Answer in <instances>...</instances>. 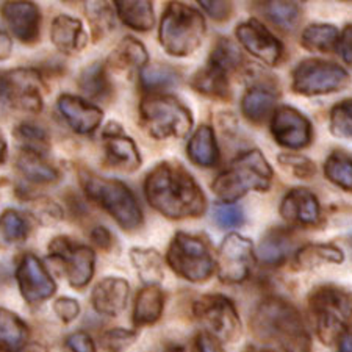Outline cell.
Wrapping results in <instances>:
<instances>
[{"mask_svg":"<svg viewBox=\"0 0 352 352\" xmlns=\"http://www.w3.org/2000/svg\"><path fill=\"white\" fill-rule=\"evenodd\" d=\"M147 202L169 219L197 218L207 208V199L192 175L179 163L163 162L147 174Z\"/></svg>","mask_w":352,"mask_h":352,"instance_id":"obj_1","label":"cell"},{"mask_svg":"<svg viewBox=\"0 0 352 352\" xmlns=\"http://www.w3.org/2000/svg\"><path fill=\"white\" fill-rule=\"evenodd\" d=\"M252 332L266 343H276L283 352H310V335L298 309L288 300L271 296L255 309Z\"/></svg>","mask_w":352,"mask_h":352,"instance_id":"obj_2","label":"cell"},{"mask_svg":"<svg viewBox=\"0 0 352 352\" xmlns=\"http://www.w3.org/2000/svg\"><path fill=\"white\" fill-rule=\"evenodd\" d=\"M271 164L258 149L244 152L214 179L212 190L221 201L234 204L249 191H268L272 184Z\"/></svg>","mask_w":352,"mask_h":352,"instance_id":"obj_3","label":"cell"},{"mask_svg":"<svg viewBox=\"0 0 352 352\" xmlns=\"http://www.w3.org/2000/svg\"><path fill=\"white\" fill-rule=\"evenodd\" d=\"M80 182L89 201L104 208L119 227L129 232L140 229L143 224V210L126 184L91 173H82Z\"/></svg>","mask_w":352,"mask_h":352,"instance_id":"obj_4","label":"cell"},{"mask_svg":"<svg viewBox=\"0 0 352 352\" xmlns=\"http://www.w3.org/2000/svg\"><path fill=\"white\" fill-rule=\"evenodd\" d=\"M309 305L316 333L324 344H332L352 327V292L338 285H321L310 293Z\"/></svg>","mask_w":352,"mask_h":352,"instance_id":"obj_5","label":"cell"},{"mask_svg":"<svg viewBox=\"0 0 352 352\" xmlns=\"http://www.w3.org/2000/svg\"><path fill=\"white\" fill-rule=\"evenodd\" d=\"M207 27L196 8L182 2H171L160 22V44L173 56H188L201 47Z\"/></svg>","mask_w":352,"mask_h":352,"instance_id":"obj_6","label":"cell"},{"mask_svg":"<svg viewBox=\"0 0 352 352\" xmlns=\"http://www.w3.org/2000/svg\"><path fill=\"white\" fill-rule=\"evenodd\" d=\"M141 126L155 140L184 138L192 127V115L169 94H147L140 104Z\"/></svg>","mask_w":352,"mask_h":352,"instance_id":"obj_7","label":"cell"},{"mask_svg":"<svg viewBox=\"0 0 352 352\" xmlns=\"http://www.w3.org/2000/svg\"><path fill=\"white\" fill-rule=\"evenodd\" d=\"M166 260L175 274L195 283L208 280L214 270V260L208 244L201 236L184 232L173 238Z\"/></svg>","mask_w":352,"mask_h":352,"instance_id":"obj_8","label":"cell"},{"mask_svg":"<svg viewBox=\"0 0 352 352\" xmlns=\"http://www.w3.org/2000/svg\"><path fill=\"white\" fill-rule=\"evenodd\" d=\"M349 85L348 71L337 63L320 58L300 61L292 74V88L300 96L332 94L348 88Z\"/></svg>","mask_w":352,"mask_h":352,"instance_id":"obj_9","label":"cell"},{"mask_svg":"<svg viewBox=\"0 0 352 352\" xmlns=\"http://www.w3.org/2000/svg\"><path fill=\"white\" fill-rule=\"evenodd\" d=\"M192 314L206 333L218 342L232 343L241 335V322L234 302L223 294H207L192 305Z\"/></svg>","mask_w":352,"mask_h":352,"instance_id":"obj_10","label":"cell"},{"mask_svg":"<svg viewBox=\"0 0 352 352\" xmlns=\"http://www.w3.org/2000/svg\"><path fill=\"white\" fill-rule=\"evenodd\" d=\"M49 254L61 265L71 287L85 288L93 279L96 254L89 246L74 243L67 236H56L49 244Z\"/></svg>","mask_w":352,"mask_h":352,"instance_id":"obj_11","label":"cell"},{"mask_svg":"<svg viewBox=\"0 0 352 352\" xmlns=\"http://www.w3.org/2000/svg\"><path fill=\"white\" fill-rule=\"evenodd\" d=\"M255 262L252 241L240 234H229L218 251V277L224 283H241Z\"/></svg>","mask_w":352,"mask_h":352,"instance_id":"obj_12","label":"cell"},{"mask_svg":"<svg viewBox=\"0 0 352 352\" xmlns=\"http://www.w3.org/2000/svg\"><path fill=\"white\" fill-rule=\"evenodd\" d=\"M271 133L277 144L293 151L310 146L314 138V129L309 119L292 107H279L272 113Z\"/></svg>","mask_w":352,"mask_h":352,"instance_id":"obj_13","label":"cell"},{"mask_svg":"<svg viewBox=\"0 0 352 352\" xmlns=\"http://www.w3.org/2000/svg\"><path fill=\"white\" fill-rule=\"evenodd\" d=\"M16 279H18L22 298L32 305L44 302L56 292V283L50 272L33 254H25L22 257L16 271Z\"/></svg>","mask_w":352,"mask_h":352,"instance_id":"obj_14","label":"cell"},{"mask_svg":"<svg viewBox=\"0 0 352 352\" xmlns=\"http://www.w3.org/2000/svg\"><path fill=\"white\" fill-rule=\"evenodd\" d=\"M235 35L243 47L265 65L276 66L283 58V44L257 19L241 22Z\"/></svg>","mask_w":352,"mask_h":352,"instance_id":"obj_15","label":"cell"},{"mask_svg":"<svg viewBox=\"0 0 352 352\" xmlns=\"http://www.w3.org/2000/svg\"><path fill=\"white\" fill-rule=\"evenodd\" d=\"M8 87V99L11 109H19L28 113L43 110L41 77L35 69H19L5 72Z\"/></svg>","mask_w":352,"mask_h":352,"instance_id":"obj_16","label":"cell"},{"mask_svg":"<svg viewBox=\"0 0 352 352\" xmlns=\"http://www.w3.org/2000/svg\"><path fill=\"white\" fill-rule=\"evenodd\" d=\"M105 160L111 168L124 173H135L141 168V155L135 141L124 135L122 127L110 122L102 132Z\"/></svg>","mask_w":352,"mask_h":352,"instance_id":"obj_17","label":"cell"},{"mask_svg":"<svg viewBox=\"0 0 352 352\" xmlns=\"http://www.w3.org/2000/svg\"><path fill=\"white\" fill-rule=\"evenodd\" d=\"M10 32L21 43L33 44L41 32V11L33 2H5L0 7Z\"/></svg>","mask_w":352,"mask_h":352,"instance_id":"obj_18","label":"cell"},{"mask_svg":"<svg viewBox=\"0 0 352 352\" xmlns=\"http://www.w3.org/2000/svg\"><path fill=\"white\" fill-rule=\"evenodd\" d=\"M280 217L296 227H315L321 223V206L307 188L289 190L280 202Z\"/></svg>","mask_w":352,"mask_h":352,"instance_id":"obj_19","label":"cell"},{"mask_svg":"<svg viewBox=\"0 0 352 352\" xmlns=\"http://www.w3.org/2000/svg\"><path fill=\"white\" fill-rule=\"evenodd\" d=\"M56 109L67 126L80 135H91L96 132L104 119V113L99 107L72 94L60 96Z\"/></svg>","mask_w":352,"mask_h":352,"instance_id":"obj_20","label":"cell"},{"mask_svg":"<svg viewBox=\"0 0 352 352\" xmlns=\"http://www.w3.org/2000/svg\"><path fill=\"white\" fill-rule=\"evenodd\" d=\"M130 287L121 277H105L94 287L91 302L94 310L105 316L121 315L127 307Z\"/></svg>","mask_w":352,"mask_h":352,"instance_id":"obj_21","label":"cell"},{"mask_svg":"<svg viewBox=\"0 0 352 352\" xmlns=\"http://www.w3.org/2000/svg\"><path fill=\"white\" fill-rule=\"evenodd\" d=\"M50 39L61 54L76 55L87 47L88 35L80 19L69 14L56 16L50 28Z\"/></svg>","mask_w":352,"mask_h":352,"instance_id":"obj_22","label":"cell"},{"mask_svg":"<svg viewBox=\"0 0 352 352\" xmlns=\"http://www.w3.org/2000/svg\"><path fill=\"white\" fill-rule=\"evenodd\" d=\"M294 234L285 227H272L262 238L257 257L268 266H279L287 262L289 254L294 249Z\"/></svg>","mask_w":352,"mask_h":352,"instance_id":"obj_23","label":"cell"},{"mask_svg":"<svg viewBox=\"0 0 352 352\" xmlns=\"http://www.w3.org/2000/svg\"><path fill=\"white\" fill-rule=\"evenodd\" d=\"M277 94L263 83L254 85L241 99L243 116L254 124H262L276 111Z\"/></svg>","mask_w":352,"mask_h":352,"instance_id":"obj_24","label":"cell"},{"mask_svg":"<svg viewBox=\"0 0 352 352\" xmlns=\"http://www.w3.org/2000/svg\"><path fill=\"white\" fill-rule=\"evenodd\" d=\"M186 154L190 160L201 168H213L219 163V147L213 129L210 126L199 127L188 141Z\"/></svg>","mask_w":352,"mask_h":352,"instance_id":"obj_25","label":"cell"},{"mask_svg":"<svg viewBox=\"0 0 352 352\" xmlns=\"http://www.w3.org/2000/svg\"><path fill=\"white\" fill-rule=\"evenodd\" d=\"M190 85L199 94L207 96L210 99L229 100L232 98L229 76L208 63L192 74Z\"/></svg>","mask_w":352,"mask_h":352,"instance_id":"obj_26","label":"cell"},{"mask_svg":"<svg viewBox=\"0 0 352 352\" xmlns=\"http://www.w3.org/2000/svg\"><path fill=\"white\" fill-rule=\"evenodd\" d=\"M164 309V296L157 285H146L138 293L133 309V324L143 327L154 324L162 318Z\"/></svg>","mask_w":352,"mask_h":352,"instance_id":"obj_27","label":"cell"},{"mask_svg":"<svg viewBox=\"0 0 352 352\" xmlns=\"http://www.w3.org/2000/svg\"><path fill=\"white\" fill-rule=\"evenodd\" d=\"M28 342V327L21 318L0 307V352H22Z\"/></svg>","mask_w":352,"mask_h":352,"instance_id":"obj_28","label":"cell"},{"mask_svg":"<svg viewBox=\"0 0 352 352\" xmlns=\"http://www.w3.org/2000/svg\"><path fill=\"white\" fill-rule=\"evenodd\" d=\"M115 10L119 19L133 30L147 32L155 24L154 7L147 0H116Z\"/></svg>","mask_w":352,"mask_h":352,"instance_id":"obj_29","label":"cell"},{"mask_svg":"<svg viewBox=\"0 0 352 352\" xmlns=\"http://www.w3.org/2000/svg\"><path fill=\"white\" fill-rule=\"evenodd\" d=\"M78 88L93 100L109 99L113 93V85L105 65L96 61V63L85 67L80 77H78Z\"/></svg>","mask_w":352,"mask_h":352,"instance_id":"obj_30","label":"cell"},{"mask_svg":"<svg viewBox=\"0 0 352 352\" xmlns=\"http://www.w3.org/2000/svg\"><path fill=\"white\" fill-rule=\"evenodd\" d=\"M16 166H18L19 173L33 184H55L60 177V173L52 164L45 162L43 155L33 154V152L21 151V154L16 158Z\"/></svg>","mask_w":352,"mask_h":352,"instance_id":"obj_31","label":"cell"},{"mask_svg":"<svg viewBox=\"0 0 352 352\" xmlns=\"http://www.w3.org/2000/svg\"><path fill=\"white\" fill-rule=\"evenodd\" d=\"M130 258L146 285H157L163 280V257L155 249L133 248L130 251Z\"/></svg>","mask_w":352,"mask_h":352,"instance_id":"obj_32","label":"cell"},{"mask_svg":"<svg viewBox=\"0 0 352 352\" xmlns=\"http://www.w3.org/2000/svg\"><path fill=\"white\" fill-rule=\"evenodd\" d=\"M340 33L331 24H311L302 32L300 44L309 52L331 54L337 50Z\"/></svg>","mask_w":352,"mask_h":352,"instance_id":"obj_33","label":"cell"},{"mask_svg":"<svg viewBox=\"0 0 352 352\" xmlns=\"http://www.w3.org/2000/svg\"><path fill=\"white\" fill-rule=\"evenodd\" d=\"M179 82V72L171 66L146 65L140 71V85L147 94H160L162 91L177 87Z\"/></svg>","mask_w":352,"mask_h":352,"instance_id":"obj_34","label":"cell"},{"mask_svg":"<svg viewBox=\"0 0 352 352\" xmlns=\"http://www.w3.org/2000/svg\"><path fill=\"white\" fill-rule=\"evenodd\" d=\"M344 254L333 244H305L296 252L299 268L311 270L326 263H342Z\"/></svg>","mask_w":352,"mask_h":352,"instance_id":"obj_35","label":"cell"},{"mask_svg":"<svg viewBox=\"0 0 352 352\" xmlns=\"http://www.w3.org/2000/svg\"><path fill=\"white\" fill-rule=\"evenodd\" d=\"M260 10L266 19L283 32H294L302 19V8L298 2H263Z\"/></svg>","mask_w":352,"mask_h":352,"instance_id":"obj_36","label":"cell"},{"mask_svg":"<svg viewBox=\"0 0 352 352\" xmlns=\"http://www.w3.org/2000/svg\"><path fill=\"white\" fill-rule=\"evenodd\" d=\"M149 61V55L143 44L135 38H124L111 52V63L121 69H143Z\"/></svg>","mask_w":352,"mask_h":352,"instance_id":"obj_37","label":"cell"},{"mask_svg":"<svg viewBox=\"0 0 352 352\" xmlns=\"http://www.w3.org/2000/svg\"><path fill=\"white\" fill-rule=\"evenodd\" d=\"M244 63L243 54L238 45L230 41L229 38H219L214 43L212 54H210L208 65L217 67V69L226 72L230 76L232 72H236Z\"/></svg>","mask_w":352,"mask_h":352,"instance_id":"obj_38","label":"cell"},{"mask_svg":"<svg viewBox=\"0 0 352 352\" xmlns=\"http://www.w3.org/2000/svg\"><path fill=\"white\" fill-rule=\"evenodd\" d=\"M324 174L331 184L352 192V154L333 151L324 163Z\"/></svg>","mask_w":352,"mask_h":352,"instance_id":"obj_39","label":"cell"},{"mask_svg":"<svg viewBox=\"0 0 352 352\" xmlns=\"http://www.w3.org/2000/svg\"><path fill=\"white\" fill-rule=\"evenodd\" d=\"M14 136L21 144V151L45 155L49 151V135L43 127L33 122H21L14 130Z\"/></svg>","mask_w":352,"mask_h":352,"instance_id":"obj_40","label":"cell"},{"mask_svg":"<svg viewBox=\"0 0 352 352\" xmlns=\"http://www.w3.org/2000/svg\"><path fill=\"white\" fill-rule=\"evenodd\" d=\"M0 234H2L5 241L22 243L30 234V224H28L24 214L16 212V210H5L0 214Z\"/></svg>","mask_w":352,"mask_h":352,"instance_id":"obj_41","label":"cell"},{"mask_svg":"<svg viewBox=\"0 0 352 352\" xmlns=\"http://www.w3.org/2000/svg\"><path fill=\"white\" fill-rule=\"evenodd\" d=\"M329 127L337 138L352 141V99L342 100L333 105L329 118Z\"/></svg>","mask_w":352,"mask_h":352,"instance_id":"obj_42","label":"cell"},{"mask_svg":"<svg viewBox=\"0 0 352 352\" xmlns=\"http://www.w3.org/2000/svg\"><path fill=\"white\" fill-rule=\"evenodd\" d=\"M87 14L96 38L104 36L111 28H115V16H113V10L109 2L87 3Z\"/></svg>","mask_w":352,"mask_h":352,"instance_id":"obj_43","label":"cell"},{"mask_svg":"<svg viewBox=\"0 0 352 352\" xmlns=\"http://www.w3.org/2000/svg\"><path fill=\"white\" fill-rule=\"evenodd\" d=\"M213 219L223 229H235L244 223V212L236 204H217L213 208Z\"/></svg>","mask_w":352,"mask_h":352,"instance_id":"obj_44","label":"cell"},{"mask_svg":"<svg viewBox=\"0 0 352 352\" xmlns=\"http://www.w3.org/2000/svg\"><path fill=\"white\" fill-rule=\"evenodd\" d=\"M32 212L36 217V219L47 226L55 224L63 219V210L60 208L58 204H55L47 197H38L35 201H32Z\"/></svg>","mask_w":352,"mask_h":352,"instance_id":"obj_45","label":"cell"},{"mask_svg":"<svg viewBox=\"0 0 352 352\" xmlns=\"http://www.w3.org/2000/svg\"><path fill=\"white\" fill-rule=\"evenodd\" d=\"M135 338L136 333L132 331H126V329L121 327L110 329V331L102 335V346L110 352H119L129 348L135 342Z\"/></svg>","mask_w":352,"mask_h":352,"instance_id":"obj_46","label":"cell"},{"mask_svg":"<svg viewBox=\"0 0 352 352\" xmlns=\"http://www.w3.org/2000/svg\"><path fill=\"white\" fill-rule=\"evenodd\" d=\"M279 162L300 179H309L315 174V164L311 163L309 158H305L302 155L282 154L279 157Z\"/></svg>","mask_w":352,"mask_h":352,"instance_id":"obj_47","label":"cell"},{"mask_svg":"<svg viewBox=\"0 0 352 352\" xmlns=\"http://www.w3.org/2000/svg\"><path fill=\"white\" fill-rule=\"evenodd\" d=\"M54 311L63 322H71L76 320L78 314H80V304H78L76 299L60 298L55 300Z\"/></svg>","mask_w":352,"mask_h":352,"instance_id":"obj_48","label":"cell"},{"mask_svg":"<svg viewBox=\"0 0 352 352\" xmlns=\"http://www.w3.org/2000/svg\"><path fill=\"white\" fill-rule=\"evenodd\" d=\"M201 7L207 11L210 18L214 21H227L234 13V5L230 2H210V0H201Z\"/></svg>","mask_w":352,"mask_h":352,"instance_id":"obj_49","label":"cell"},{"mask_svg":"<svg viewBox=\"0 0 352 352\" xmlns=\"http://www.w3.org/2000/svg\"><path fill=\"white\" fill-rule=\"evenodd\" d=\"M66 346L71 352H96L93 338L87 332H74L66 338Z\"/></svg>","mask_w":352,"mask_h":352,"instance_id":"obj_50","label":"cell"},{"mask_svg":"<svg viewBox=\"0 0 352 352\" xmlns=\"http://www.w3.org/2000/svg\"><path fill=\"white\" fill-rule=\"evenodd\" d=\"M337 50L342 60L346 63V66L352 71V24L346 25L343 32L340 33Z\"/></svg>","mask_w":352,"mask_h":352,"instance_id":"obj_51","label":"cell"},{"mask_svg":"<svg viewBox=\"0 0 352 352\" xmlns=\"http://www.w3.org/2000/svg\"><path fill=\"white\" fill-rule=\"evenodd\" d=\"M91 240H93L96 246L107 251V249H110L113 244V235L110 234V230L107 229V227L99 226L91 232Z\"/></svg>","mask_w":352,"mask_h":352,"instance_id":"obj_52","label":"cell"},{"mask_svg":"<svg viewBox=\"0 0 352 352\" xmlns=\"http://www.w3.org/2000/svg\"><path fill=\"white\" fill-rule=\"evenodd\" d=\"M197 348L199 352H224L218 340L206 332H202L197 337Z\"/></svg>","mask_w":352,"mask_h":352,"instance_id":"obj_53","label":"cell"},{"mask_svg":"<svg viewBox=\"0 0 352 352\" xmlns=\"http://www.w3.org/2000/svg\"><path fill=\"white\" fill-rule=\"evenodd\" d=\"M11 50H13V41L7 33L0 30V61L7 60L11 55Z\"/></svg>","mask_w":352,"mask_h":352,"instance_id":"obj_54","label":"cell"},{"mask_svg":"<svg viewBox=\"0 0 352 352\" xmlns=\"http://www.w3.org/2000/svg\"><path fill=\"white\" fill-rule=\"evenodd\" d=\"M7 107H10L7 78H5V72H0V111H3Z\"/></svg>","mask_w":352,"mask_h":352,"instance_id":"obj_55","label":"cell"},{"mask_svg":"<svg viewBox=\"0 0 352 352\" xmlns=\"http://www.w3.org/2000/svg\"><path fill=\"white\" fill-rule=\"evenodd\" d=\"M338 352H352V327L348 329L340 338Z\"/></svg>","mask_w":352,"mask_h":352,"instance_id":"obj_56","label":"cell"},{"mask_svg":"<svg viewBox=\"0 0 352 352\" xmlns=\"http://www.w3.org/2000/svg\"><path fill=\"white\" fill-rule=\"evenodd\" d=\"M5 158H7V143H5L3 136L0 135V164L5 162Z\"/></svg>","mask_w":352,"mask_h":352,"instance_id":"obj_57","label":"cell"},{"mask_svg":"<svg viewBox=\"0 0 352 352\" xmlns=\"http://www.w3.org/2000/svg\"><path fill=\"white\" fill-rule=\"evenodd\" d=\"M244 352H274L271 349H260V348H255V346H251V348H248Z\"/></svg>","mask_w":352,"mask_h":352,"instance_id":"obj_58","label":"cell"}]
</instances>
